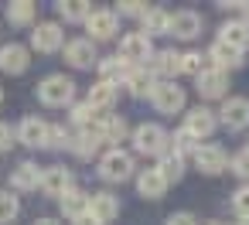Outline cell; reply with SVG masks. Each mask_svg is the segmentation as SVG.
<instances>
[{
    "label": "cell",
    "instance_id": "cell-1",
    "mask_svg": "<svg viewBox=\"0 0 249 225\" xmlns=\"http://www.w3.org/2000/svg\"><path fill=\"white\" fill-rule=\"evenodd\" d=\"M38 99H41L45 106H72V99H75V82H72L69 75H48V79H41V86H38Z\"/></svg>",
    "mask_w": 249,
    "mask_h": 225
},
{
    "label": "cell",
    "instance_id": "cell-2",
    "mask_svg": "<svg viewBox=\"0 0 249 225\" xmlns=\"http://www.w3.org/2000/svg\"><path fill=\"white\" fill-rule=\"evenodd\" d=\"M167 133H164V126H157V123H140L137 130H133V150L137 154H147V157H164V150H167Z\"/></svg>",
    "mask_w": 249,
    "mask_h": 225
},
{
    "label": "cell",
    "instance_id": "cell-3",
    "mask_svg": "<svg viewBox=\"0 0 249 225\" xmlns=\"http://www.w3.org/2000/svg\"><path fill=\"white\" fill-rule=\"evenodd\" d=\"M120 58L130 65V69H147V62L154 58V45L143 31H133L120 41Z\"/></svg>",
    "mask_w": 249,
    "mask_h": 225
},
{
    "label": "cell",
    "instance_id": "cell-4",
    "mask_svg": "<svg viewBox=\"0 0 249 225\" xmlns=\"http://www.w3.org/2000/svg\"><path fill=\"white\" fill-rule=\"evenodd\" d=\"M99 177L103 181H126V177H133V157L126 150H120V147L106 150L99 157Z\"/></svg>",
    "mask_w": 249,
    "mask_h": 225
},
{
    "label": "cell",
    "instance_id": "cell-5",
    "mask_svg": "<svg viewBox=\"0 0 249 225\" xmlns=\"http://www.w3.org/2000/svg\"><path fill=\"white\" fill-rule=\"evenodd\" d=\"M86 31H89V41H109L116 31H120V14L116 11H106V7H96L89 17H86Z\"/></svg>",
    "mask_w": 249,
    "mask_h": 225
},
{
    "label": "cell",
    "instance_id": "cell-6",
    "mask_svg": "<svg viewBox=\"0 0 249 225\" xmlns=\"http://www.w3.org/2000/svg\"><path fill=\"white\" fill-rule=\"evenodd\" d=\"M150 99H154V109H157V113H167V116H174V113L184 109V89H181L178 82H167V79L154 86Z\"/></svg>",
    "mask_w": 249,
    "mask_h": 225
},
{
    "label": "cell",
    "instance_id": "cell-7",
    "mask_svg": "<svg viewBox=\"0 0 249 225\" xmlns=\"http://www.w3.org/2000/svg\"><path fill=\"white\" fill-rule=\"evenodd\" d=\"M31 48L41 52V55H52V52L65 48V31H62L55 21H41V24H35V31H31Z\"/></svg>",
    "mask_w": 249,
    "mask_h": 225
},
{
    "label": "cell",
    "instance_id": "cell-8",
    "mask_svg": "<svg viewBox=\"0 0 249 225\" xmlns=\"http://www.w3.org/2000/svg\"><path fill=\"white\" fill-rule=\"evenodd\" d=\"M215 126H218V116L208 109V106H195V109H188L184 113V133L188 137H195V140H205V137H212L215 133Z\"/></svg>",
    "mask_w": 249,
    "mask_h": 225
},
{
    "label": "cell",
    "instance_id": "cell-9",
    "mask_svg": "<svg viewBox=\"0 0 249 225\" xmlns=\"http://www.w3.org/2000/svg\"><path fill=\"white\" fill-rule=\"evenodd\" d=\"M218 120L225 130H246L249 126V99L246 96H229L218 109Z\"/></svg>",
    "mask_w": 249,
    "mask_h": 225
},
{
    "label": "cell",
    "instance_id": "cell-10",
    "mask_svg": "<svg viewBox=\"0 0 249 225\" xmlns=\"http://www.w3.org/2000/svg\"><path fill=\"white\" fill-rule=\"evenodd\" d=\"M65 62H69L72 69H92V65H99L96 45H92L89 38H72V41H65Z\"/></svg>",
    "mask_w": 249,
    "mask_h": 225
},
{
    "label": "cell",
    "instance_id": "cell-11",
    "mask_svg": "<svg viewBox=\"0 0 249 225\" xmlns=\"http://www.w3.org/2000/svg\"><path fill=\"white\" fill-rule=\"evenodd\" d=\"M191 157H195V164H198L201 174H222L229 167V157H225V150L218 143H201V147H195Z\"/></svg>",
    "mask_w": 249,
    "mask_h": 225
},
{
    "label": "cell",
    "instance_id": "cell-12",
    "mask_svg": "<svg viewBox=\"0 0 249 225\" xmlns=\"http://www.w3.org/2000/svg\"><path fill=\"white\" fill-rule=\"evenodd\" d=\"M198 96L201 99H222L225 96V89H229V72H222V69H208V72H201L198 79Z\"/></svg>",
    "mask_w": 249,
    "mask_h": 225
},
{
    "label": "cell",
    "instance_id": "cell-13",
    "mask_svg": "<svg viewBox=\"0 0 249 225\" xmlns=\"http://www.w3.org/2000/svg\"><path fill=\"white\" fill-rule=\"evenodd\" d=\"M28 65H31V58H28V48L24 45H4L0 48V72H7V75H21V72H28Z\"/></svg>",
    "mask_w": 249,
    "mask_h": 225
},
{
    "label": "cell",
    "instance_id": "cell-14",
    "mask_svg": "<svg viewBox=\"0 0 249 225\" xmlns=\"http://www.w3.org/2000/svg\"><path fill=\"white\" fill-rule=\"evenodd\" d=\"M89 215L99 218L103 225L113 222V218L120 215V201H116V194H109V191H92V194H89Z\"/></svg>",
    "mask_w": 249,
    "mask_h": 225
},
{
    "label": "cell",
    "instance_id": "cell-15",
    "mask_svg": "<svg viewBox=\"0 0 249 225\" xmlns=\"http://www.w3.org/2000/svg\"><path fill=\"white\" fill-rule=\"evenodd\" d=\"M181 52L167 48V52H154L150 58V75H167V82H174V75H181Z\"/></svg>",
    "mask_w": 249,
    "mask_h": 225
},
{
    "label": "cell",
    "instance_id": "cell-16",
    "mask_svg": "<svg viewBox=\"0 0 249 225\" xmlns=\"http://www.w3.org/2000/svg\"><path fill=\"white\" fill-rule=\"evenodd\" d=\"M18 140L28 143V147H45L48 143V123L38 120V116H24L21 126H18Z\"/></svg>",
    "mask_w": 249,
    "mask_h": 225
},
{
    "label": "cell",
    "instance_id": "cell-17",
    "mask_svg": "<svg viewBox=\"0 0 249 225\" xmlns=\"http://www.w3.org/2000/svg\"><path fill=\"white\" fill-rule=\"evenodd\" d=\"M41 191L62 198L65 191H72V171L69 167H48V171H41Z\"/></svg>",
    "mask_w": 249,
    "mask_h": 225
},
{
    "label": "cell",
    "instance_id": "cell-18",
    "mask_svg": "<svg viewBox=\"0 0 249 225\" xmlns=\"http://www.w3.org/2000/svg\"><path fill=\"white\" fill-rule=\"evenodd\" d=\"M198 31H201V14H195V11H174L171 14V35L174 38L191 41Z\"/></svg>",
    "mask_w": 249,
    "mask_h": 225
},
{
    "label": "cell",
    "instance_id": "cell-19",
    "mask_svg": "<svg viewBox=\"0 0 249 225\" xmlns=\"http://www.w3.org/2000/svg\"><path fill=\"white\" fill-rule=\"evenodd\" d=\"M208 62H212L215 69L229 72V69H239V65H242V52L232 48V45H225V41H215V45L208 48Z\"/></svg>",
    "mask_w": 249,
    "mask_h": 225
},
{
    "label": "cell",
    "instance_id": "cell-20",
    "mask_svg": "<svg viewBox=\"0 0 249 225\" xmlns=\"http://www.w3.org/2000/svg\"><path fill=\"white\" fill-rule=\"evenodd\" d=\"M11 188H18V191H35V188H41V171H38V164H35V160L18 164L14 174H11Z\"/></svg>",
    "mask_w": 249,
    "mask_h": 225
},
{
    "label": "cell",
    "instance_id": "cell-21",
    "mask_svg": "<svg viewBox=\"0 0 249 225\" xmlns=\"http://www.w3.org/2000/svg\"><path fill=\"white\" fill-rule=\"evenodd\" d=\"M137 191H140L143 198H164L167 181H164V174H160L157 167H147V171L137 177Z\"/></svg>",
    "mask_w": 249,
    "mask_h": 225
},
{
    "label": "cell",
    "instance_id": "cell-22",
    "mask_svg": "<svg viewBox=\"0 0 249 225\" xmlns=\"http://www.w3.org/2000/svg\"><path fill=\"white\" fill-rule=\"evenodd\" d=\"M218 41H225V45H232V48L246 52V48H249V24H246L242 17L225 21V24H222V38H218Z\"/></svg>",
    "mask_w": 249,
    "mask_h": 225
},
{
    "label": "cell",
    "instance_id": "cell-23",
    "mask_svg": "<svg viewBox=\"0 0 249 225\" xmlns=\"http://www.w3.org/2000/svg\"><path fill=\"white\" fill-rule=\"evenodd\" d=\"M143 21V35L154 38V35H171V14L164 7H147V14L140 17Z\"/></svg>",
    "mask_w": 249,
    "mask_h": 225
},
{
    "label": "cell",
    "instance_id": "cell-24",
    "mask_svg": "<svg viewBox=\"0 0 249 225\" xmlns=\"http://www.w3.org/2000/svg\"><path fill=\"white\" fill-rule=\"evenodd\" d=\"M86 103L99 113H106V109H113V103H116V86H109V82H96V86H89V96H86Z\"/></svg>",
    "mask_w": 249,
    "mask_h": 225
},
{
    "label": "cell",
    "instance_id": "cell-25",
    "mask_svg": "<svg viewBox=\"0 0 249 225\" xmlns=\"http://www.w3.org/2000/svg\"><path fill=\"white\" fill-rule=\"evenodd\" d=\"M99 143H103V133H99V123H92V126H89V130H82L69 147H72L79 157H86V160H89V157L99 150Z\"/></svg>",
    "mask_w": 249,
    "mask_h": 225
},
{
    "label": "cell",
    "instance_id": "cell-26",
    "mask_svg": "<svg viewBox=\"0 0 249 225\" xmlns=\"http://www.w3.org/2000/svg\"><path fill=\"white\" fill-rule=\"evenodd\" d=\"M99 75H103V82H109V86H120V82H126V75H130V65H126L120 55H113V58H99Z\"/></svg>",
    "mask_w": 249,
    "mask_h": 225
},
{
    "label": "cell",
    "instance_id": "cell-27",
    "mask_svg": "<svg viewBox=\"0 0 249 225\" xmlns=\"http://www.w3.org/2000/svg\"><path fill=\"white\" fill-rule=\"evenodd\" d=\"M126 89H130V96H137V99H143V96H150L154 92V75H150V69H130V75H126V82H123Z\"/></svg>",
    "mask_w": 249,
    "mask_h": 225
},
{
    "label": "cell",
    "instance_id": "cell-28",
    "mask_svg": "<svg viewBox=\"0 0 249 225\" xmlns=\"http://www.w3.org/2000/svg\"><path fill=\"white\" fill-rule=\"evenodd\" d=\"M58 205H62V211L75 222V218H82V215L89 211V194L79 191V188H72V191H65V194L58 198Z\"/></svg>",
    "mask_w": 249,
    "mask_h": 225
},
{
    "label": "cell",
    "instance_id": "cell-29",
    "mask_svg": "<svg viewBox=\"0 0 249 225\" xmlns=\"http://www.w3.org/2000/svg\"><path fill=\"white\" fill-rule=\"evenodd\" d=\"M35 14H38V7L31 0H14V4H7V21L18 24V28H28L35 21Z\"/></svg>",
    "mask_w": 249,
    "mask_h": 225
},
{
    "label": "cell",
    "instance_id": "cell-30",
    "mask_svg": "<svg viewBox=\"0 0 249 225\" xmlns=\"http://www.w3.org/2000/svg\"><path fill=\"white\" fill-rule=\"evenodd\" d=\"M99 133H103V140L120 143V140H126L130 126H126V120H123V116H106V120L99 123Z\"/></svg>",
    "mask_w": 249,
    "mask_h": 225
},
{
    "label": "cell",
    "instance_id": "cell-31",
    "mask_svg": "<svg viewBox=\"0 0 249 225\" xmlns=\"http://www.w3.org/2000/svg\"><path fill=\"white\" fill-rule=\"evenodd\" d=\"M58 14L65 21H86L92 14V4H86V0H62L58 4Z\"/></svg>",
    "mask_w": 249,
    "mask_h": 225
},
{
    "label": "cell",
    "instance_id": "cell-32",
    "mask_svg": "<svg viewBox=\"0 0 249 225\" xmlns=\"http://www.w3.org/2000/svg\"><path fill=\"white\" fill-rule=\"evenodd\" d=\"M157 171L164 174L167 184H171V181H181V174H184V157H178V154H164L160 164H157Z\"/></svg>",
    "mask_w": 249,
    "mask_h": 225
},
{
    "label": "cell",
    "instance_id": "cell-33",
    "mask_svg": "<svg viewBox=\"0 0 249 225\" xmlns=\"http://www.w3.org/2000/svg\"><path fill=\"white\" fill-rule=\"evenodd\" d=\"M212 69V62H208V55H201V52H184V58H181V72H188V75H201V72H208Z\"/></svg>",
    "mask_w": 249,
    "mask_h": 225
},
{
    "label": "cell",
    "instance_id": "cell-34",
    "mask_svg": "<svg viewBox=\"0 0 249 225\" xmlns=\"http://www.w3.org/2000/svg\"><path fill=\"white\" fill-rule=\"evenodd\" d=\"M18 211H21L18 194H11V191H0V225L14 222V218H18Z\"/></svg>",
    "mask_w": 249,
    "mask_h": 225
},
{
    "label": "cell",
    "instance_id": "cell-35",
    "mask_svg": "<svg viewBox=\"0 0 249 225\" xmlns=\"http://www.w3.org/2000/svg\"><path fill=\"white\" fill-rule=\"evenodd\" d=\"M69 143H72L69 130H65V126H52V123H48V143H45V147H52V150H62V147H69Z\"/></svg>",
    "mask_w": 249,
    "mask_h": 225
},
{
    "label": "cell",
    "instance_id": "cell-36",
    "mask_svg": "<svg viewBox=\"0 0 249 225\" xmlns=\"http://www.w3.org/2000/svg\"><path fill=\"white\" fill-rule=\"evenodd\" d=\"M92 113H96V109H92L89 103H75V106H72V123H79L82 130H89V126H92Z\"/></svg>",
    "mask_w": 249,
    "mask_h": 225
},
{
    "label": "cell",
    "instance_id": "cell-37",
    "mask_svg": "<svg viewBox=\"0 0 249 225\" xmlns=\"http://www.w3.org/2000/svg\"><path fill=\"white\" fill-rule=\"evenodd\" d=\"M167 143H171V147H174V150H171V154H178V157H181V154H188V150H191V154H195V137H188V133H184V130H178V133H174V137H171V140H167Z\"/></svg>",
    "mask_w": 249,
    "mask_h": 225
},
{
    "label": "cell",
    "instance_id": "cell-38",
    "mask_svg": "<svg viewBox=\"0 0 249 225\" xmlns=\"http://www.w3.org/2000/svg\"><path fill=\"white\" fill-rule=\"evenodd\" d=\"M232 208L239 218H249V184H242L235 194H232Z\"/></svg>",
    "mask_w": 249,
    "mask_h": 225
},
{
    "label": "cell",
    "instance_id": "cell-39",
    "mask_svg": "<svg viewBox=\"0 0 249 225\" xmlns=\"http://www.w3.org/2000/svg\"><path fill=\"white\" fill-rule=\"evenodd\" d=\"M232 171H235L239 177H249V147H246V150H239V154L232 157Z\"/></svg>",
    "mask_w": 249,
    "mask_h": 225
},
{
    "label": "cell",
    "instance_id": "cell-40",
    "mask_svg": "<svg viewBox=\"0 0 249 225\" xmlns=\"http://www.w3.org/2000/svg\"><path fill=\"white\" fill-rule=\"evenodd\" d=\"M120 14H123V17H143V14H147V4H137V0H123V4H120Z\"/></svg>",
    "mask_w": 249,
    "mask_h": 225
},
{
    "label": "cell",
    "instance_id": "cell-41",
    "mask_svg": "<svg viewBox=\"0 0 249 225\" xmlns=\"http://www.w3.org/2000/svg\"><path fill=\"white\" fill-rule=\"evenodd\" d=\"M14 137H18V130H11V123H0V150H11Z\"/></svg>",
    "mask_w": 249,
    "mask_h": 225
},
{
    "label": "cell",
    "instance_id": "cell-42",
    "mask_svg": "<svg viewBox=\"0 0 249 225\" xmlns=\"http://www.w3.org/2000/svg\"><path fill=\"white\" fill-rule=\"evenodd\" d=\"M167 225H198V218H195V215H188V211H178V215H171V218H167Z\"/></svg>",
    "mask_w": 249,
    "mask_h": 225
},
{
    "label": "cell",
    "instance_id": "cell-43",
    "mask_svg": "<svg viewBox=\"0 0 249 225\" xmlns=\"http://www.w3.org/2000/svg\"><path fill=\"white\" fill-rule=\"evenodd\" d=\"M72 225H103V222H99V218H92V215L86 211V215H82V218H75Z\"/></svg>",
    "mask_w": 249,
    "mask_h": 225
},
{
    "label": "cell",
    "instance_id": "cell-44",
    "mask_svg": "<svg viewBox=\"0 0 249 225\" xmlns=\"http://www.w3.org/2000/svg\"><path fill=\"white\" fill-rule=\"evenodd\" d=\"M35 225H62V222H55V218H38Z\"/></svg>",
    "mask_w": 249,
    "mask_h": 225
},
{
    "label": "cell",
    "instance_id": "cell-45",
    "mask_svg": "<svg viewBox=\"0 0 249 225\" xmlns=\"http://www.w3.org/2000/svg\"><path fill=\"white\" fill-rule=\"evenodd\" d=\"M242 21H246V24H249V4H246V7H242Z\"/></svg>",
    "mask_w": 249,
    "mask_h": 225
},
{
    "label": "cell",
    "instance_id": "cell-46",
    "mask_svg": "<svg viewBox=\"0 0 249 225\" xmlns=\"http://www.w3.org/2000/svg\"><path fill=\"white\" fill-rule=\"evenodd\" d=\"M0 106H4V89H0Z\"/></svg>",
    "mask_w": 249,
    "mask_h": 225
},
{
    "label": "cell",
    "instance_id": "cell-47",
    "mask_svg": "<svg viewBox=\"0 0 249 225\" xmlns=\"http://www.w3.org/2000/svg\"><path fill=\"white\" fill-rule=\"evenodd\" d=\"M239 225H249V218H242V222H239Z\"/></svg>",
    "mask_w": 249,
    "mask_h": 225
},
{
    "label": "cell",
    "instance_id": "cell-48",
    "mask_svg": "<svg viewBox=\"0 0 249 225\" xmlns=\"http://www.w3.org/2000/svg\"><path fill=\"white\" fill-rule=\"evenodd\" d=\"M212 225H222V222H212Z\"/></svg>",
    "mask_w": 249,
    "mask_h": 225
}]
</instances>
